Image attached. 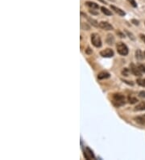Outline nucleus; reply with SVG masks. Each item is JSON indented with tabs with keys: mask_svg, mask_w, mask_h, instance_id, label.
I'll list each match as a JSON object with an SVG mask.
<instances>
[{
	"mask_svg": "<svg viewBox=\"0 0 145 160\" xmlns=\"http://www.w3.org/2000/svg\"><path fill=\"white\" fill-rule=\"evenodd\" d=\"M144 57H145V52H144Z\"/></svg>",
	"mask_w": 145,
	"mask_h": 160,
	"instance_id": "31",
	"label": "nucleus"
},
{
	"mask_svg": "<svg viewBox=\"0 0 145 160\" xmlns=\"http://www.w3.org/2000/svg\"><path fill=\"white\" fill-rule=\"evenodd\" d=\"M131 22H132V24H134L135 25H139V20H136V19H132Z\"/></svg>",
	"mask_w": 145,
	"mask_h": 160,
	"instance_id": "26",
	"label": "nucleus"
},
{
	"mask_svg": "<svg viewBox=\"0 0 145 160\" xmlns=\"http://www.w3.org/2000/svg\"><path fill=\"white\" fill-rule=\"evenodd\" d=\"M106 42L108 45H113L114 42H115V37H113V35L111 34H108L107 37H106Z\"/></svg>",
	"mask_w": 145,
	"mask_h": 160,
	"instance_id": "12",
	"label": "nucleus"
},
{
	"mask_svg": "<svg viewBox=\"0 0 145 160\" xmlns=\"http://www.w3.org/2000/svg\"><path fill=\"white\" fill-rule=\"evenodd\" d=\"M127 1L130 3V4L133 7H137V3L135 0H127Z\"/></svg>",
	"mask_w": 145,
	"mask_h": 160,
	"instance_id": "21",
	"label": "nucleus"
},
{
	"mask_svg": "<svg viewBox=\"0 0 145 160\" xmlns=\"http://www.w3.org/2000/svg\"><path fill=\"white\" fill-rule=\"evenodd\" d=\"M101 10H102V12L106 16H112V12H111L110 11H109L107 8H106L105 7H102Z\"/></svg>",
	"mask_w": 145,
	"mask_h": 160,
	"instance_id": "15",
	"label": "nucleus"
},
{
	"mask_svg": "<svg viewBox=\"0 0 145 160\" xmlns=\"http://www.w3.org/2000/svg\"><path fill=\"white\" fill-rule=\"evenodd\" d=\"M116 33H117V35H119L121 38H124L126 36L124 35V33H121V32L120 31H117L116 32Z\"/></svg>",
	"mask_w": 145,
	"mask_h": 160,
	"instance_id": "24",
	"label": "nucleus"
},
{
	"mask_svg": "<svg viewBox=\"0 0 145 160\" xmlns=\"http://www.w3.org/2000/svg\"><path fill=\"white\" fill-rule=\"evenodd\" d=\"M140 37H141V39L143 40V42L145 43V35H143V34H140Z\"/></svg>",
	"mask_w": 145,
	"mask_h": 160,
	"instance_id": "28",
	"label": "nucleus"
},
{
	"mask_svg": "<svg viewBox=\"0 0 145 160\" xmlns=\"http://www.w3.org/2000/svg\"><path fill=\"white\" fill-rule=\"evenodd\" d=\"M90 13H91L92 15H98V12H94L93 10H90Z\"/></svg>",
	"mask_w": 145,
	"mask_h": 160,
	"instance_id": "30",
	"label": "nucleus"
},
{
	"mask_svg": "<svg viewBox=\"0 0 145 160\" xmlns=\"http://www.w3.org/2000/svg\"><path fill=\"white\" fill-rule=\"evenodd\" d=\"M144 110H145V101L139 103L135 108V111H144Z\"/></svg>",
	"mask_w": 145,
	"mask_h": 160,
	"instance_id": "11",
	"label": "nucleus"
},
{
	"mask_svg": "<svg viewBox=\"0 0 145 160\" xmlns=\"http://www.w3.org/2000/svg\"><path fill=\"white\" fill-rule=\"evenodd\" d=\"M125 33H127V35L129 37V38L131 39V40H135L136 38H135V37H134V35L132 34V33H130V32H128L127 30H125Z\"/></svg>",
	"mask_w": 145,
	"mask_h": 160,
	"instance_id": "20",
	"label": "nucleus"
},
{
	"mask_svg": "<svg viewBox=\"0 0 145 160\" xmlns=\"http://www.w3.org/2000/svg\"><path fill=\"white\" fill-rule=\"evenodd\" d=\"M116 49H117V52L122 56H127L128 54V48L124 43H122V42L117 43Z\"/></svg>",
	"mask_w": 145,
	"mask_h": 160,
	"instance_id": "2",
	"label": "nucleus"
},
{
	"mask_svg": "<svg viewBox=\"0 0 145 160\" xmlns=\"http://www.w3.org/2000/svg\"><path fill=\"white\" fill-rule=\"evenodd\" d=\"M131 66V73L134 74V75H136V76H142V72L140 71V70L139 69V67L136 66L134 64H131L130 65Z\"/></svg>",
	"mask_w": 145,
	"mask_h": 160,
	"instance_id": "6",
	"label": "nucleus"
},
{
	"mask_svg": "<svg viewBox=\"0 0 145 160\" xmlns=\"http://www.w3.org/2000/svg\"><path fill=\"white\" fill-rule=\"evenodd\" d=\"M110 8L112 9L115 13H117L118 15H119L120 16H124L126 15V13L124 12V11H122V9H120V8H119V7H115V6H113V5H110Z\"/></svg>",
	"mask_w": 145,
	"mask_h": 160,
	"instance_id": "8",
	"label": "nucleus"
},
{
	"mask_svg": "<svg viewBox=\"0 0 145 160\" xmlns=\"http://www.w3.org/2000/svg\"><path fill=\"white\" fill-rule=\"evenodd\" d=\"M110 77V74L106 72V71H102V72H100L98 74V79H108Z\"/></svg>",
	"mask_w": 145,
	"mask_h": 160,
	"instance_id": "9",
	"label": "nucleus"
},
{
	"mask_svg": "<svg viewBox=\"0 0 145 160\" xmlns=\"http://www.w3.org/2000/svg\"><path fill=\"white\" fill-rule=\"evenodd\" d=\"M85 4H86L89 7H90V8H92V9H98V8H99L98 4H97V3H94V2L88 1V2L85 3Z\"/></svg>",
	"mask_w": 145,
	"mask_h": 160,
	"instance_id": "13",
	"label": "nucleus"
},
{
	"mask_svg": "<svg viewBox=\"0 0 145 160\" xmlns=\"http://www.w3.org/2000/svg\"><path fill=\"white\" fill-rule=\"evenodd\" d=\"M114 51L111 49H106L100 52V55L103 58H112L114 56Z\"/></svg>",
	"mask_w": 145,
	"mask_h": 160,
	"instance_id": "5",
	"label": "nucleus"
},
{
	"mask_svg": "<svg viewBox=\"0 0 145 160\" xmlns=\"http://www.w3.org/2000/svg\"><path fill=\"white\" fill-rule=\"evenodd\" d=\"M99 27L104 29V30H106V31H110V30H113L114 29V27L111 25L110 24H109L108 22H105V21H102V22L99 23Z\"/></svg>",
	"mask_w": 145,
	"mask_h": 160,
	"instance_id": "7",
	"label": "nucleus"
},
{
	"mask_svg": "<svg viewBox=\"0 0 145 160\" xmlns=\"http://www.w3.org/2000/svg\"><path fill=\"white\" fill-rule=\"evenodd\" d=\"M139 96L141 98H145V91H142L139 93Z\"/></svg>",
	"mask_w": 145,
	"mask_h": 160,
	"instance_id": "25",
	"label": "nucleus"
},
{
	"mask_svg": "<svg viewBox=\"0 0 145 160\" xmlns=\"http://www.w3.org/2000/svg\"><path fill=\"white\" fill-rule=\"evenodd\" d=\"M91 42H92L93 45L95 46L96 48H100L102 46V40L98 33L91 34Z\"/></svg>",
	"mask_w": 145,
	"mask_h": 160,
	"instance_id": "3",
	"label": "nucleus"
},
{
	"mask_svg": "<svg viewBox=\"0 0 145 160\" xmlns=\"http://www.w3.org/2000/svg\"><path fill=\"white\" fill-rule=\"evenodd\" d=\"M129 72H130L129 69L124 68L123 70H122V74L123 76H128V75H129Z\"/></svg>",
	"mask_w": 145,
	"mask_h": 160,
	"instance_id": "19",
	"label": "nucleus"
},
{
	"mask_svg": "<svg viewBox=\"0 0 145 160\" xmlns=\"http://www.w3.org/2000/svg\"><path fill=\"white\" fill-rule=\"evenodd\" d=\"M135 121L140 124V125H145V114L143 116H139L137 117H135Z\"/></svg>",
	"mask_w": 145,
	"mask_h": 160,
	"instance_id": "10",
	"label": "nucleus"
},
{
	"mask_svg": "<svg viewBox=\"0 0 145 160\" xmlns=\"http://www.w3.org/2000/svg\"><path fill=\"white\" fill-rule=\"evenodd\" d=\"M137 84H139V86H141V87H145V79H137Z\"/></svg>",
	"mask_w": 145,
	"mask_h": 160,
	"instance_id": "18",
	"label": "nucleus"
},
{
	"mask_svg": "<svg viewBox=\"0 0 145 160\" xmlns=\"http://www.w3.org/2000/svg\"><path fill=\"white\" fill-rule=\"evenodd\" d=\"M128 102L131 104H136L138 102V100L136 97H133V96H128Z\"/></svg>",
	"mask_w": 145,
	"mask_h": 160,
	"instance_id": "17",
	"label": "nucleus"
},
{
	"mask_svg": "<svg viewBox=\"0 0 145 160\" xmlns=\"http://www.w3.org/2000/svg\"><path fill=\"white\" fill-rule=\"evenodd\" d=\"M136 57L139 60H142L143 58V53H142L140 49H137L136 50Z\"/></svg>",
	"mask_w": 145,
	"mask_h": 160,
	"instance_id": "16",
	"label": "nucleus"
},
{
	"mask_svg": "<svg viewBox=\"0 0 145 160\" xmlns=\"http://www.w3.org/2000/svg\"><path fill=\"white\" fill-rule=\"evenodd\" d=\"M92 49L90 48H87V49H85V53H87V54H90V53H92Z\"/></svg>",
	"mask_w": 145,
	"mask_h": 160,
	"instance_id": "27",
	"label": "nucleus"
},
{
	"mask_svg": "<svg viewBox=\"0 0 145 160\" xmlns=\"http://www.w3.org/2000/svg\"><path fill=\"white\" fill-rule=\"evenodd\" d=\"M86 19H87V20L89 21V23H90V24H92L93 26H94V27H98V26H99V24L97 22L95 19H92V18H90V17H88V16H87Z\"/></svg>",
	"mask_w": 145,
	"mask_h": 160,
	"instance_id": "14",
	"label": "nucleus"
},
{
	"mask_svg": "<svg viewBox=\"0 0 145 160\" xmlns=\"http://www.w3.org/2000/svg\"><path fill=\"white\" fill-rule=\"evenodd\" d=\"M81 27H82V28L84 29V30H90V26H88L87 24H84V23H82Z\"/></svg>",
	"mask_w": 145,
	"mask_h": 160,
	"instance_id": "22",
	"label": "nucleus"
},
{
	"mask_svg": "<svg viewBox=\"0 0 145 160\" xmlns=\"http://www.w3.org/2000/svg\"><path fill=\"white\" fill-rule=\"evenodd\" d=\"M83 152H84V157L86 159H94L95 158L94 152H93V151L91 150L90 147L86 146L85 148V150L83 151Z\"/></svg>",
	"mask_w": 145,
	"mask_h": 160,
	"instance_id": "4",
	"label": "nucleus"
},
{
	"mask_svg": "<svg viewBox=\"0 0 145 160\" xmlns=\"http://www.w3.org/2000/svg\"><path fill=\"white\" fill-rule=\"evenodd\" d=\"M112 104H114V106L116 107V108H119V107L123 106L126 104L125 96L123 95L119 94V93L114 94L113 97H112Z\"/></svg>",
	"mask_w": 145,
	"mask_h": 160,
	"instance_id": "1",
	"label": "nucleus"
},
{
	"mask_svg": "<svg viewBox=\"0 0 145 160\" xmlns=\"http://www.w3.org/2000/svg\"><path fill=\"white\" fill-rule=\"evenodd\" d=\"M138 67H139V69L140 70L141 72L145 73V65H143V64H140V65L138 66Z\"/></svg>",
	"mask_w": 145,
	"mask_h": 160,
	"instance_id": "23",
	"label": "nucleus"
},
{
	"mask_svg": "<svg viewBox=\"0 0 145 160\" xmlns=\"http://www.w3.org/2000/svg\"><path fill=\"white\" fill-rule=\"evenodd\" d=\"M122 81H123L124 82H126V83H127V84H129V85H131V86H132V85H133V82H130L129 81H127V80H122Z\"/></svg>",
	"mask_w": 145,
	"mask_h": 160,
	"instance_id": "29",
	"label": "nucleus"
}]
</instances>
